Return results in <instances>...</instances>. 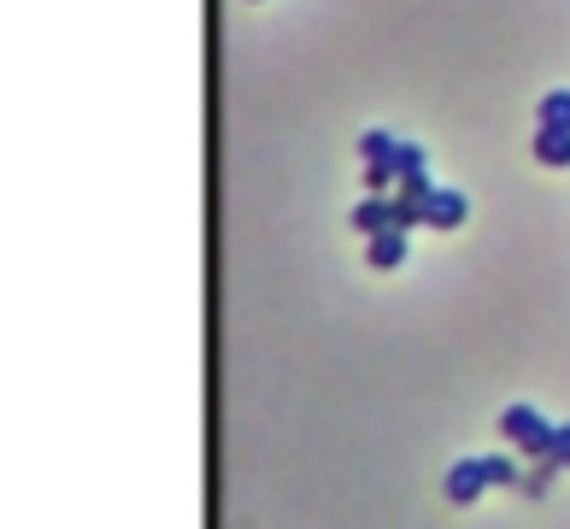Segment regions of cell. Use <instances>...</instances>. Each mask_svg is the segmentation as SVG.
Returning <instances> with one entry per match:
<instances>
[{
    "instance_id": "cell-11",
    "label": "cell",
    "mask_w": 570,
    "mask_h": 529,
    "mask_svg": "<svg viewBox=\"0 0 570 529\" xmlns=\"http://www.w3.org/2000/svg\"><path fill=\"white\" fill-rule=\"evenodd\" d=\"M394 171H400V177L423 171V148H418V141H400V148H394Z\"/></svg>"
},
{
    "instance_id": "cell-6",
    "label": "cell",
    "mask_w": 570,
    "mask_h": 529,
    "mask_svg": "<svg viewBox=\"0 0 570 529\" xmlns=\"http://www.w3.org/2000/svg\"><path fill=\"white\" fill-rule=\"evenodd\" d=\"M536 159L541 166H570V130H536Z\"/></svg>"
},
{
    "instance_id": "cell-7",
    "label": "cell",
    "mask_w": 570,
    "mask_h": 529,
    "mask_svg": "<svg viewBox=\"0 0 570 529\" xmlns=\"http://www.w3.org/2000/svg\"><path fill=\"white\" fill-rule=\"evenodd\" d=\"M394 148H400V141H394L389 130H371V136H364V141H359V153H364V166H394Z\"/></svg>"
},
{
    "instance_id": "cell-14",
    "label": "cell",
    "mask_w": 570,
    "mask_h": 529,
    "mask_svg": "<svg viewBox=\"0 0 570 529\" xmlns=\"http://www.w3.org/2000/svg\"><path fill=\"white\" fill-rule=\"evenodd\" d=\"M547 459L570 465V423H559V430H553V453H547Z\"/></svg>"
},
{
    "instance_id": "cell-4",
    "label": "cell",
    "mask_w": 570,
    "mask_h": 529,
    "mask_svg": "<svg viewBox=\"0 0 570 529\" xmlns=\"http://www.w3.org/2000/svg\"><path fill=\"white\" fill-rule=\"evenodd\" d=\"M394 223V200H382V194H364L359 200V212H353V230L359 236H377V230H389Z\"/></svg>"
},
{
    "instance_id": "cell-8",
    "label": "cell",
    "mask_w": 570,
    "mask_h": 529,
    "mask_svg": "<svg viewBox=\"0 0 570 529\" xmlns=\"http://www.w3.org/2000/svg\"><path fill=\"white\" fill-rule=\"evenodd\" d=\"M541 124L547 130H570V89H553L541 100Z\"/></svg>"
},
{
    "instance_id": "cell-3",
    "label": "cell",
    "mask_w": 570,
    "mask_h": 529,
    "mask_svg": "<svg viewBox=\"0 0 570 529\" xmlns=\"http://www.w3.org/2000/svg\"><path fill=\"white\" fill-rule=\"evenodd\" d=\"M364 248H371V264H377V271H394V264L406 259V230H400V223H389V230L364 236Z\"/></svg>"
},
{
    "instance_id": "cell-12",
    "label": "cell",
    "mask_w": 570,
    "mask_h": 529,
    "mask_svg": "<svg viewBox=\"0 0 570 529\" xmlns=\"http://www.w3.org/2000/svg\"><path fill=\"white\" fill-rule=\"evenodd\" d=\"M482 471H488V488H494V482H500V488H506V482H518V465H512V459H500V453H494V459H482Z\"/></svg>"
},
{
    "instance_id": "cell-15",
    "label": "cell",
    "mask_w": 570,
    "mask_h": 529,
    "mask_svg": "<svg viewBox=\"0 0 570 529\" xmlns=\"http://www.w3.org/2000/svg\"><path fill=\"white\" fill-rule=\"evenodd\" d=\"M364 177H371V189H389L400 171H394V166H364Z\"/></svg>"
},
{
    "instance_id": "cell-9",
    "label": "cell",
    "mask_w": 570,
    "mask_h": 529,
    "mask_svg": "<svg viewBox=\"0 0 570 529\" xmlns=\"http://www.w3.org/2000/svg\"><path fill=\"white\" fill-rule=\"evenodd\" d=\"M394 223H400V230H412V223H430V200L400 194V200H394Z\"/></svg>"
},
{
    "instance_id": "cell-1",
    "label": "cell",
    "mask_w": 570,
    "mask_h": 529,
    "mask_svg": "<svg viewBox=\"0 0 570 529\" xmlns=\"http://www.w3.org/2000/svg\"><path fill=\"white\" fill-rule=\"evenodd\" d=\"M500 436L518 441L529 459H547V453H553V423H547L536 406H512V412L500 418Z\"/></svg>"
},
{
    "instance_id": "cell-13",
    "label": "cell",
    "mask_w": 570,
    "mask_h": 529,
    "mask_svg": "<svg viewBox=\"0 0 570 529\" xmlns=\"http://www.w3.org/2000/svg\"><path fill=\"white\" fill-rule=\"evenodd\" d=\"M400 194H418V200H430L436 189H430V177H423V171H412V177H400Z\"/></svg>"
},
{
    "instance_id": "cell-2",
    "label": "cell",
    "mask_w": 570,
    "mask_h": 529,
    "mask_svg": "<svg viewBox=\"0 0 570 529\" xmlns=\"http://www.w3.org/2000/svg\"><path fill=\"white\" fill-rule=\"evenodd\" d=\"M482 488H488V471H482V459H459L453 471H447V495H453L459 506H464V500H477Z\"/></svg>"
},
{
    "instance_id": "cell-10",
    "label": "cell",
    "mask_w": 570,
    "mask_h": 529,
    "mask_svg": "<svg viewBox=\"0 0 570 529\" xmlns=\"http://www.w3.org/2000/svg\"><path fill=\"white\" fill-rule=\"evenodd\" d=\"M553 471H559V459H536V471L523 477V495H547V482H553Z\"/></svg>"
},
{
    "instance_id": "cell-5",
    "label": "cell",
    "mask_w": 570,
    "mask_h": 529,
    "mask_svg": "<svg viewBox=\"0 0 570 529\" xmlns=\"http://www.w3.org/2000/svg\"><path fill=\"white\" fill-rule=\"evenodd\" d=\"M430 223H436V230H459V223H464V194L459 189H436L430 194Z\"/></svg>"
}]
</instances>
